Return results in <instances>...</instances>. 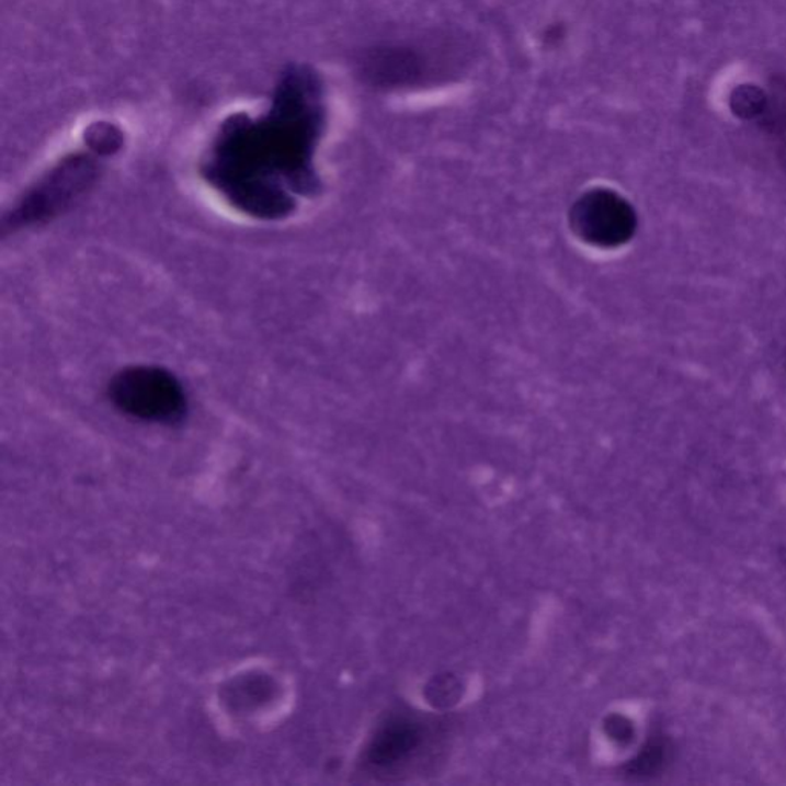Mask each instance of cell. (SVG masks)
<instances>
[{
	"label": "cell",
	"instance_id": "6da1fadb",
	"mask_svg": "<svg viewBox=\"0 0 786 786\" xmlns=\"http://www.w3.org/2000/svg\"><path fill=\"white\" fill-rule=\"evenodd\" d=\"M321 126L320 83L314 72L293 67L280 79L266 114L226 122L203 174L249 216L285 217L297 195L317 190L312 159Z\"/></svg>",
	"mask_w": 786,
	"mask_h": 786
},
{
	"label": "cell",
	"instance_id": "7a4b0ae2",
	"mask_svg": "<svg viewBox=\"0 0 786 786\" xmlns=\"http://www.w3.org/2000/svg\"><path fill=\"white\" fill-rule=\"evenodd\" d=\"M110 400L125 415L156 424H178L187 412L185 389L171 372L128 367L111 379Z\"/></svg>",
	"mask_w": 786,
	"mask_h": 786
},
{
	"label": "cell",
	"instance_id": "3957f363",
	"mask_svg": "<svg viewBox=\"0 0 786 786\" xmlns=\"http://www.w3.org/2000/svg\"><path fill=\"white\" fill-rule=\"evenodd\" d=\"M98 174L93 157H68L22 197L5 217V229L44 224L59 216L91 190Z\"/></svg>",
	"mask_w": 786,
	"mask_h": 786
},
{
	"label": "cell",
	"instance_id": "277c9868",
	"mask_svg": "<svg viewBox=\"0 0 786 786\" xmlns=\"http://www.w3.org/2000/svg\"><path fill=\"white\" fill-rule=\"evenodd\" d=\"M574 225L593 243L616 247L633 236L636 228L635 210L619 195L610 191H594L579 202L574 210Z\"/></svg>",
	"mask_w": 786,
	"mask_h": 786
},
{
	"label": "cell",
	"instance_id": "5b68a950",
	"mask_svg": "<svg viewBox=\"0 0 786 786\" xmlns=\"http://www.w3.org/2000/svg\"><path fill=\"white\" fill-rule=\"evenodd\" d=\"M428 62L409 45L385 44L363 53L358 75L366 86L379 90H398L417 86L424 78Z\"/></svg>",
	"mask_w": 786,
	"mask_h": 786
},
{
	"label": "cell",
	"instance_id": "8992f818",
	"mask_svg": "<svg viewBox=\"0 0 786 786\" xmlns=\"http://www.w3.org/2000/svg\"><path fill=\"white\" fill-rule=\"evenodd\" d=\"M420 731L415 725L392 724L379 732L369 750L372 763L378 766H392L406 761L420 745Z\"/></svg>",
	"mask_w": 786,
	"mask_h": 786
},
{
	"label": "cell",
	"instance_id": "52a82bcc",
	"mask_svg": "<svg viewBox=\"0 0 786 786\" xmlns=\"http://www.w3.org/2000/svg\"><path fill=\"white\" fill-rule=\"evenodd\" d=\"M669 748L662 739L651 740L650 743L638 754L635 761L628 766V773L633 776H651L656 771L662 768L667 761Z\"/></svg>",
	"mask_w": 786,
	"mask_h": 786
},
{
	"label": "cell",
	"instance_id": "ba28073f",
	"mask_svg": "<svg viewBox=\"0 0 786 786\" xmlns=\"http://www.w3.org/2000/svg\"><path fill=\"white\" fill-rule=\"evenodd\" d=\"M607 732L617 742H627L633 738V725L625 717L613 716L607 720Z\"/></svg>",
	"mask_w": 786,
	"mask_h": 786
},
{
	"label": "cell",
	"instance_id": "9c48e42d",
	"mask_svg": "<svg viewBox=\"0 0 786 786\" xmlns=\"http://www.w3.org/2000/svg\"><path fill=\"white\" fill-rule=\"evenodd\" d=\"M456 690H458V685L455 684V682L448 681V679H441L440 682H436V685L431 688V692H433V696L431 699L435 702L436 705H447L448 702L456 699Z\"/></svg>",
	"mask_w": 786,
	"mask_h": 786
},
{
	"label": "cell",
	"instance_id": "30bf717a",
	"mask_svg": "<svg viewBox=\"0 0 786 786\" xmlns=\"http://www.w3.org/2000/svg\"><path fill=\"white\" fill-rule=\"evenodd\" d=\"M784 162H785V168H786V145H785V148H784Z\"/></svg>",
	"mask_w": 786,
	"mask_h": 786
}]
</instances>
